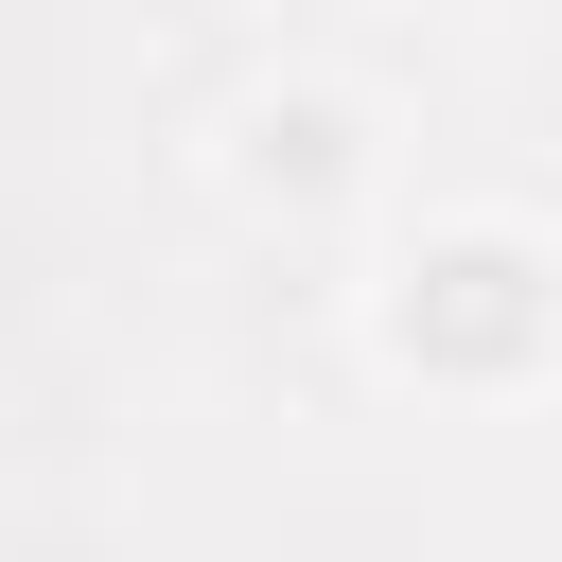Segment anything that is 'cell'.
Listing matches in <instances>:
<instances>
[{
  "label": "cell",
  "mask_w": 562,
  "mask_h": 562,
  "mask_svg": "<svg viewBox=\"0 0 562 562\" xmlns=\"http://www.w3.org/2000/svg\"><path fill=\"white\" fill-rule=\"evenodd\" d=\"M351 176V105H246V193H334Z\"/></svg>",
  "instance_id": "6da1fadb"
}]
</instances>
